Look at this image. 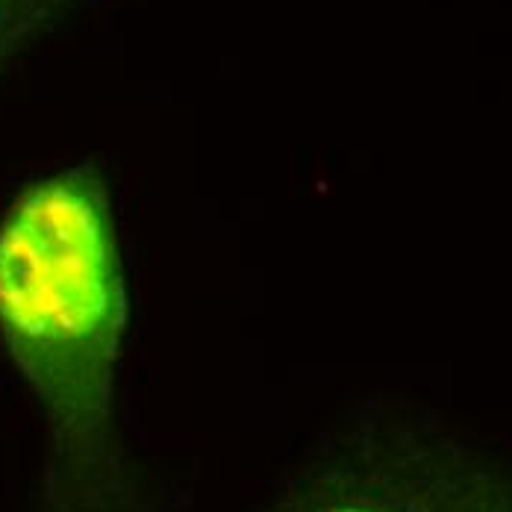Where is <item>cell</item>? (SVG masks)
<instances>
[{
  "label": "cell",
  "instance_id": "obj_1",
  "mask_svg": "<svg viewBox=\"0 0 512 512\" xmlns=\"http://www.w3.org/2000/svg\"><path fill=\"white\" fill-rule=\"evenodd\" d=\"M124 327V268L98 168L27 186L0 221V336L48 418V512H133L115 433Z\"/></svg>",
  "mask_w": 512,
  "mask_h": 512
},
{
  "label": "cell",
  "instance_id": "obj_3",
  "mask_svg": "<svg viewBox=\"0 0 512 512\" xmlns=\"http://www.w3.org/2000/svg\"><path fill=\"white\" fill-rule=\"evenodd\" d=\"M77 0H0V65Z\"/></svg>",
  "mask_w": 512,
  "mask_h": 512
},
{
  "label": "cell",
  "instance_id": "obj_2",
  "mask_svg": "<svg viewBox=\"0 0 512 512\" xmlns=\"http://www.w3.org/2000/svg\"><path fill=\"white\" fill-rule=\"evenodd\" d=\"M254 512H512V462L433 412L362 401Z\"/></svg>",
  "mask_w": 512,
  "mask_h": 512
}]
</instances>
